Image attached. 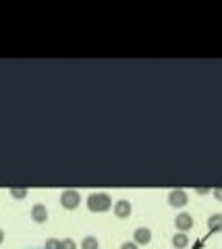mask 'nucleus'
Listing matches in <instances>:
<instances>
[{
	"label": "nucleus",
	"mask_w": 222,
	"mask_h": 249,
	"mask_svg": "<svg viewBox=\"0 0 222 249\" xmlns=\"http://www.w3.org/2000/svg\"><path fill=\"white\" fill-rule=\"evenodd\" d=\"M212 193H214V197H216L218 201H222V187H218V189H214Z\"/></svg>",
	"instance_id": "obj_15"
},
{
	"label": "nucleus",
	"mask_w": 222,
	"mask_h": 249,
	"mask_svg": "<svg viewBox=\"0 0 222 249\" xmlns=\"http://www.w3.org/2000/svg\"><path fill=\"white\" fill-rule=\"evenodd\" d=\"M32 218H34V222L44 224L46 220H48V210H46V206L44 204H35L32 208Z\"/></svg>",
	"instance_id": "obj_7"
},
{
	"label": "nucleus",
	"mask_w": 222,
	"mask_h": 249,
	"mask_svg": "<svg viewBox=\"0 0 222 249\" xmlns=\"http://www.w3.org/2000/svg\"><path fill=\"white\" fill-rule=\"evenodd\" d=\"M2 241H4V232L0 231V245H2Z\"/></svg>",
	"instance_id": "obj_17"
},
{
	"label": "nucleus",
	"mask_w": 222,
	"mask_h": 249,
	"mask_svg": "<svg viewBox=\"0 0 222 249\" xmlns=\"http://www.w3.org/2000/svg\"><path fill=\"white\" fill-rule=\"evenodd\" d=\"M210 189H205V187H204V189H202V187H200V189H197V193H200V196H205V193H208Z\"/></svg>",
	"instance_id": "obj_16"
},
{
	"label": "nucleus",
	"mask_w": 222,
	"mask_h": 249,
	"mask_svg": "<svg viewBox=\"0 0 222 249\" xmlns=\"http://www.w3.org/2000/svg\"><path fill=\"white\" fill-rule=\"evenodd\" d=\"M133 241H135L137 245H148L150 241H152V231H150V229H145V227L135 229V232H133Z\"/></svg>",
	"instance_id": "obj_6"
},
{
	"label": "nucleus",
	"mask_w": 222,
	"mask_h": 249,
	"mask_svg": "<svg viewBox=\"0 0 222 249\" xmlns=\"http://www.w3.org/2000/svg\"><path fill=\"white\" fill-rule=\"evenodd\" d=\"M208 229L210 232H222V214H212L208 218Z\"/></svg>",
	"instance_id": "obj_8"
},
{
	"label": "nucleus",
	"mask_w": 222,
	"mask_h": 249,
	"mask_svg": "<svg viewBox=\"0 0 222 249\" xmlns=\"http://www.w3.org/2000/svg\"><path fill=\"white\" fill-rule=\"evenodd\" d=\"M87 208L91 212H108L112 208V199L108 193H91L87 197Z\"/></svg>",
	"instance_id": "obj_1"
},
{
	"label": "nucleus",
	"mask_w": 222,
	"mask_h": 249,
	"mask_svg": "<svg viewBox=\"0 0 222 249\" xmlns=\"http://www.w3.org/2000/svg\"><path fill=\"white\" fill-rule=\"evenodd\" d=\"M174 227H177L179 232H187L193 229V216L187 214V212H181L177 214V218H174Z\"/></svg>",
	"instance_id": "obj_3"
},
{
	"label": "nucleus",
	"mask_w": 222,
	"mask_h": 249,
	"mask_svg": "<svg viewBox=\"0 0 222 249\" xmlns=\"http://www.w3.org/2000/svg\"><path fill=\"white\" fill-rule=\"evenodd\" d=\"M187 201H189V197L183 189H174V191L168 193V204H171L172 208H185Z\"/></svg>",
	"instance_id": "obj_4"
},
{
	"label": "nucleus",
	"mask_w": 222,
	"mask_h": 249,
	"mask_svg": "<svg viewBox=\"0 0 222 249\" xmlns=\"http://www.w3.org/2000/svg\"><path fill=\"white\" fill-rule=\"evenodd\" d=\"M120 249H139V245L135 243V241H127V243H122Z\"/></svg>",
	"instance_id": "obj_14"
},
{
	"label": "nucleus",
	"mask_w": 222,
	"mask_h": 249,
	"mask_svg": "<svg viewBox=\"0 0 222 249\" xmlns=\"http://www.w3.org/2000/svg\"><path fill=\"white\" fill-rule=\"evenodd\" d=\"M60 249H77V245H75L73 239H63L60 241Z\"/></svg>",
	"instance_id": "obj_12"
},
{
	"label": "nucleus",
	"mask_w": 222,
	"mask_h": 249,
	"mask_svg": "<svg viewBox=\"0 0 222 249\" xmlns=\"http://www.w3.org/2000/svg\"><path fill=\"white\" fill-rule=\"evenodd\" d=\"M112 208H114V216L117 218H129L131 216V201L129 199H119Z\"/></svg>",
	"instance_id": "obj_5"
},
{
	"label": "nucleus",
	"mask_w": 222,
	"mask_h": 249,
	"mask_svg": "<svg viewBox=\"0 0 222 249\" xmlns=\"http://www.w3.org/2000/svg\"><path fill=\"white\" fill-rule=\"evenodd\" d=\"M172 245H174V249H185L189 245L187 232H174L172 235Z\"/></svg>",
	"instance_id": "obj_9"
},
{
	"label": "nucleus",
	"mask_w": 222,
	"mask_h": 249,
	"mask_svg": "<svg viewBox=\"0 0 222 249\" xmlns=\"http://www.w3.org/2000/svg\"><path fill=\"white\" fill-rule=\"evenodd\" d=\"M11 197H15V199L27 197V189H11Z\"/></svg>",
	"instance_id": "obj_11"
},
{
	"label": "nucleus",
	"mask_w": 222,
	"mask_h": 249,
	"mask_svg": "<svg viewBox=\"0 0 222 249\" xmlns=\"http://www.w3.org/2000/svg\"><path fill=\"white\" fill-rule=\"evenodd\" d=\"M46 249H60V241L58 239H48L46 241Z\"/></svg>",
	"instance_id": "obj_13"
},
{
	"label": "nucleus",
	"mask_w": 222,
	"mask_h": 249,
	"mask_svg": "<svg viewBox=\"0 0 222 249\" xmlns=\"http://www.w3.org/2000/svg\"><path fill=\"white\" fill-rule=\"evenodd\" d=\"M79 204H81V196L77 191H73V189L63 191V196H60V206L65 210H75V208H79Z\"/></svg>",
	"instance_id": "obj_2"
},
{
	"label": "nucleus",
	"mask_w": 222,
	"mask_h": 249,
	"mask_svg": "<svg viewBox=\"0 0 222 249\" xmlns=\"http://www.w3.org/2000/svg\"><path fill=\"white\" fill-rule=\"evenodd\" d=\"M100 245H98V239L96 237H85L81 241V249H98Z\"/></svg>",
	"instance_id": "obj_10"
}]
</instances>
